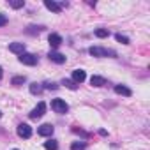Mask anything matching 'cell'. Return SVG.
<instances>
[{
  "label": "cell",
  "mask_w": 150,
  "mask_h": 150,
  "mask_svg": "<svg viewBox=\"0 0 150 150\" xmlns=\"http://www.w3.org/2000/svg\"><path fill=\"white\" fill-rule=\"evenodd\" d=\"M51 108H53L57 113H65V111L69 110L67 103H65V101H62V99H53V101H51Z\"/></svg>",
  "instance_id": "cell-2"
},
{
  "label": "cell",
  "mask_w": 150,
  "mask_h": 150,
  "mask_svg": "<svg viewBox=\"0 0 150 150\" xmlns=\"http://www.w3.org/2000/svg\"><path fill=\"white\" fill-rule=\"evenodd\" d=\"M48 41H50V46H51V48H58V46L62 44V37H60L58 34H50Z\"/></svg>",
  "instance_id": "cell-10"
},
{
  "label": "cell",
  "mask_w": 150,
  "mask_h": 150,
  "mask_svg": "<svg viewBox=\"0 0 150 150\" xmlns=\"http://www.w3.org/2000/svg\"><path fill=\"white\" fill-rule=\"evenodd\" d=\"M50 60L51 62H55V64H64L65 62V55H62V53H58V51H50Z\"/></svg>",
  "instance_id": "cell-8"
},
{
  "label": "cell",
  "mask_w": 150,
  "mask_h": 150,
  "mask_svg": "<svg viewBox=\"0 0 150 150\" xmlns=\"http://www.w3.org/2000/svg\"><path fill=\"white\" fill-rule=\"evenodd\" d=\"M90 85H94V87H103V85H106V80H104L103 76H92V78H90Z\"/></svg>",
  "instance_id": "cell-12"
},
{
  "label": "cell",
  "mask_w": 150,
  "mask_h": 150,
  "mask_svg": "<svg viewBox=\"0 0 150 150\" xmlns=\"http://www.w3.org/2000/svg\"><path fill=\"white\" fill-rule=\"evenodd\" d=\"M53 131H55V127H53L51 124H42V125L37 129V132H39L41 136H51Z\"/></svg>",
  "instance_id": "cell-7"
},
{
  "label": "cell",
  "mask_w": 150,
  "mask_h": 150,
  "mask_svg": "<svg viewBox=\"0 0 150 150\" xmlns=\"http://www.w3.org/2000/svg\"><path fill=\"white\" fill-rule=\"evenodd\" d=\"M115 37H117L118 42H122V44H129V37H125V35H122V34H117Z\"/></svg>",
  "instance_id": "cell-19"
},
{
  "label": "cell",
  "mask_w": 150,
  "mask_h": 150,
  "mask_svg": "<svg viewBox=\"0 0 150 150\" xmlns=\"http://www.w3.org/2000/svg\"><path fill=\"white\" fill-rule=\"evenodd\" d=\"M96 35H97V37H108L110 32H108L106 28H97V30H96Z\"/></svg>",
  "instance_id": "cell-18"
},
{
  "label": "cell",
  "mask_w": 150,
  "mask_h": 150,
  "mask_svg": "<svg viewBox=\"0 0 150 150\" xmlns=\"http://www.w3.org/2000/svg\"><path fill=\"white\" fill-rule=\"evenodd\" d=\"M88 53L94 57H115L117 55L113 50H106V48H99V46H92L88 50Z\"/></svg>",
  "instance_id": "cell-1"
},
{
  "label": "cell",
  "mask_w": 150,
  "mask_h": 150,
  "mask_svg": "<svg viewBox=\"0 0 150 150\" xmlns=\"http://www.w3.org/2000/svg\"><path fill=\"white\" fill-rule=\"evenodd\" d=\"M44 148H46V150H57V148H58V143H57L55 139H50V141L44 143Z\"/></svg>",
  "instance_id": "cell-15"
},
{
  "label": "cell",
  "mask_w": 150,
  "mask_h": 150,
  "mask_svg": "<svg viewBox=\"0 0 150 150\" xmlns=\"http://www.w3.org/2000/svg\"><path fill=\"white\" fill-rule=\"evenodd\" d=\"M115 92L117 94H122V96H131L132 92H131V88H127V87H124V85H115Z\"/></svg>",
  "instance_id": "cell-13"
},
{
  "label": "cell",
  "mask_w": 150,
  "mask_h": 150,
  "mask_svg": "<svg viewBox=\"0 0 150 150\" xmlns=\"http://www.w3.org/2000/svg\"><path fill=\"white\" fill-rule=\"evenodd\" d=\"M14 150H18V148H14Z\"/></svg>",
  "instance_id": "cell-27"
},
{
  "label": "cell",
  "mask_w": 150,
  "mask_h": 150,
  "mask_svg": "<svg viewBox=\"0 0 150 150\" xmlns=\"http://www.w3.org/2000/svg\"><path fill=\"white\" fill-rule=\"evenodd\" d=\"M85 78H87V74H85V71L83 69H76V71H72V81L74 83H83L85 81Z\"/></svg>",
  "instance_id": "cell-6"
},
{
  "label": "cell",
  "mask_w": 150,
  "mask_h": 150,
  "mask_svg": "<svg viewBox=\"0 0 150 150\" xmlns=\"http://www.w3.org/2000/svg\"><path fill=\"white\" fill-rule=\"evenodd\" d=\"M44 6H46L50 11H53V13H60V9H62V6H60V4H57V2H53V0H46Z\"/></svg>",
  "instance_id": "cell-11"
},
{
  "label": "cell",
  "mask_w": 150,
  "mask_h": 150,
  "mask_svg": "<svg viewBox=\"0 0 150 150\" xmlns=\"http://www.w3.org/2000/svg\"><path fill=\"white\" fill-rule=\"evenodd\" d=\"M23 6H25L23 0H14V2H11V7H14V9H20V7H23Z\"/></svg>",
  "instance_id": "cell-22"
},
{
  "label": "cell",
  "mask_w": 150,
  "mask_h": 150,
  "mask_svg": "<svg viewBox=\"0 0 150 150\" xmlns=\"http://www.w3.org/2000/svg\"><path fill=\"white\" fill-rule=\"evenodd\" d=\"M20 62L21 64H25V65H35L37 64V57L35 55H32V53H21L20 55Z\"/></svg>",
  "instance_id": "cell-4"
},
{
  "label": "cell",
  "mask_w": 150,
  "mask_h": 150,
  "mask_svg": "<svg viewBox=\"0 0 150 150\" xmlns=\"http://www.w3.org/2000/svg\"><path fill=\"white\" fill-rule=\"evenodd\" d=\"M0 78H2V67H0Z\"/></svg>",
  "instance_id": "cell-25"
},
{
  "label": "cell",
  "mask_w": 150,
  "mask_h": 150,
  "mask_svg": "<svg viewBox=\"0 0 150 150\" xmlns=\"http://www.w3.org/2000/svg\"><path fill=\"white\" fill-rule=\"evenodd\" d=\"M62 85H65V87L71 88V90H76V88H78V85L74 83V81H71V80H62Z\"/></svg>",
  "instance_id": "cell-16"
},
{
  "label": "cell",
  "mask_w": 150,
  "mask_h": 150,
  "mask_svg": "<svg viewBox=\"0 0 150 150\" xmlns=\"http://www.w3.org/2000/svg\"><path fill=\"white\" fill-rule=\"evenodd\" d=\"M25 83V76H14L13 78V85H21Z\"/></svg>",
  "instance_id": "cell-21"
},
{
  "label": "cell",
  "mask_w": 150,
  "mask_h": 150,
  "mask_svg": "<svg viewBox=\"0 0 150 150\" xmlns=\"http://www.w3.org/2000/svg\"><path fill=\"white\" fill-rule=\"evenodd\" d=\"M44 111H46V104H44V103H39V104L30 111V115H28V117H30L32 120H37V118H41V117L44 115Z\"/></svg>",
  "instance_id": "cell-3"
},
{
  "label": "cell",
  "mask_w": 150,
  "mask_h": 150,
  "mask_svg": "<svg viewBox=\"0 0 150 150\" xmlns=\"http://www.w3.org/2000/svg\"><path fill=\"white\" fill-rule=\"evenodd\" d=\"M9 51L21 55V53H25V44H23V42H11V44H9Z\"/></svg>",
  "instance_id": "cell-9"
},
{
  "label": "cell",
  "mask_w": 150,
  "mask_h": 150,
  "mask_svg": "<svg viewBox=\"0 0 150 150\" xmlns=\"http://www.w3.org/2000/svg\"><path fill=\"white\" fill-rule=\"evenodd\" d=\"M71 150H85V143H81V141H74V143L71 145Z\"/></svg>",
  "instance_id": "cell-17"
},
{
  "label": "cell",
  "mask_w": 150,
  "mask_h": 150,
  "mask_svg": "<svg viewBox=\"0 0 150 150\" xmlns=\"http://www.w3.org/2000/svg\"><path fill=\"white\" fill-rule=\"evenodd\" d=\"M18 136L28 139V138L32 136V127H30L28 124H20V125H18Z\"/></svg>",
  "instance_id": "cell-5"
},
{
  "label": "cell",
  "mask_w": 150,
  "mask_h": 150,
  "mask_svg": "<svg viewBox=\"0 0 150 150\" xmlns=\"http://www.w3.org/2000/svg\"><path fill=\"white\" fill-rule=\"evenodd\" d=\"M0 117H2V113H0Z\"/></svg>",
  "instance_id": "cell-26"
},
{
  "label": "cell",
  "mask_w": 150,
  "mask_h": 150,
  "mask_svg": "<svg viewBox=\"0 0 150 150\" xmlns=\"http://www.w3.org/2000/svg\"><path fill=\"white\" fill-rule=\"evenodd\" d=\"M42 88H48V90H57V88H58V85H57V83H53V81H46Z\"/></svg>",
  "instance_id": "cell-20"
},
{
  "label": "cell",
  "mask_w": 150,
  "mask_h": 150,
  "mask_svg": "<svg viewBox=\"0 0 150 150\" xmlns=\"http://www.w3.org/2000/svg\"><path fill=\"white\" fill-rule=\"evenodd\" d=\"M41 30H42V27H34V25H32V27H28V30H27V32H28V34H35V32L39 34Z\"/></svg>",
  "instance_id": "cell-23"
},
{
  "label": "cell",
  "mask_w": 150,
  "mask_h": 150,
  "mask_svg": "<svg viewBox=\"0 0 150 150\" xmlns=\"http://www.w3.org/2000/svg\"><path fill=\"white\" fill-rule=\"evenodd\" d=\"M42 92V85L41 83H37V81H34V83H30V94H41Z\"/></svg>",
  "instance_id": "cell-14"
},
{
  "label": "cell",
  "mask_w": 150,
  "mask_h": 150,
  "mask_svg": "<svg viewBox=\"0 0 150 150\" xmlns=\"http://www.w3.org/2000/svg\"><path fill=\"white\" fill-rule=\"evenodd\" d=\"M4 25H7V16L0 14V27H4Z\"/></svg>",
  "instance_id": "cell-24"
}]
</instances>
